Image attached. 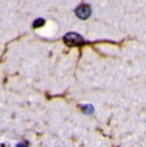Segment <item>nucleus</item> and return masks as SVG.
<instances>
[{
  "mask_svg": "<svg viewBox=\"0 0 146 147\" xmlns=\"http://www.w3.org/2000/svg\"><path fill=\"white\" fill-rule=\"evenodd\" d=\"M64 42H65V45L67 46H80L84 43V39L82 36H80L78 34L76 33H69L67 34L65 36H64Z\"/></svg>",
  "mask_w": 146,
  "mask_h": 147,
  "instance_id": "1",
  "label": "nucleus"
},
{
  "mask_svg": "<svg viewBox=\"0 0 146 147\" xmlns=\"http://www.w3.org/2000/svg\"><path fill=\"white\" fill-rule=\"evenodd\" d=\"M75 13H76V16H77L78 18L86 20V18H89V17H90L91 9H90V7H89V5H86V4H82V5H80V7H77V8H76Z\"/></svg>",
  "mask_w": 146,
  "mask_h": 147,
  "instance_id": "2",
  "label": "nucleus"
},
{
  "mask_svg": "<svg viewBox=\"0 0 146 147\" xmlns=\"http://www.w3.org/2000/svg\"><path fill=\"white\" fill-rule=\"evenodd\" d=\"M43 22H44V21H43V20H42V18H39V20H37L35 22H34V28H38V26H41V25H43Z\"/></svg>",
  "mask_w": 146,
  "mask_h": 147,
  "instance_id": "3",
  "label": "nucleus"
},
{
  "mask_svg": "<svg viewBox=\"0 0 146 147\" xmlns=\"http://www.w3.org/2000/svg\"><path fill=\"white\" fill-rule=\"evenodd\" d=\"M17 147H28V142H22V143H18Z\"/></svg>",
  "mask_w": 146,
  "mask_h": 147,
  "instance_id": "4",
  "label": "nucleus"
},
{
  "mask_svg": "<svg viewBox=\"0 0 146 147\" xmlns=\"http://www.w3.org/2000/svg\"><path fill=\"white\" fill-rule=\"evenodd\" d=\"M84 109H85V111H88V113H90V112L93 111V108H91L90 106H86V107H84Z\"/></svg>",
  "mask_w": 146,
  "mask_h": 147,
  "instance_id": "5",
  "label": "nucleus"
}]
</instances>
